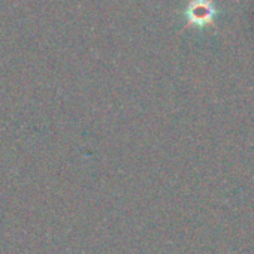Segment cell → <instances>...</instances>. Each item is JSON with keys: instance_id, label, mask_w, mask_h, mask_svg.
I'll use <instances>...</instances> for the list:
<instances>
[{"instance_id": "obj_1", "label": "cell", "mask_w": 254, "mask_h": 254, "mask_svg": "<svg viewBox=\"0 0 254 254\" xmlns=\"http://www.w3.org/2000/svg\"><path fill=\"white\" fill-rule=\"evenodd\" d=\"M218 17V9L212 0H190L184 9V18L189 26L203 29L214 24Z\"/></svg>"}]
</instances>
